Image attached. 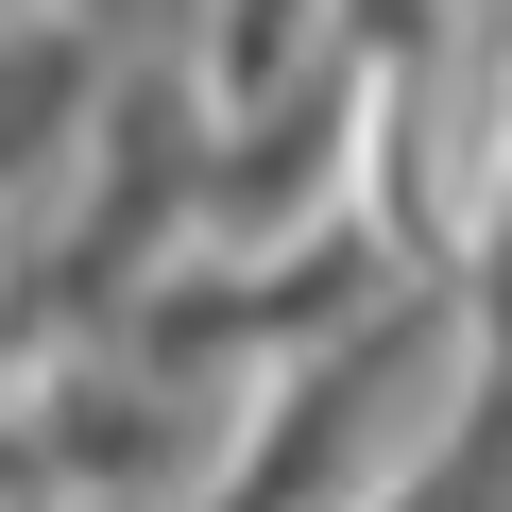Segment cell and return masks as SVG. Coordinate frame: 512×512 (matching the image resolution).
Wrapping results in <instances>:
<instances>
[{
	"label": "cell",
	"instance_id": "6da1fadb",
	"mask_svg": "<svg viewBox=\"0 0 512 512\" xmlns=\"http://www.w3.org/2000/svg\"><path fill=\"white\" fill-rule=\"evenodd\" d=\"M86 120V18H0V205H18Z\"/></svg>",
	"mask_w": 512,
	"mask_h": 512
}]
</instances>
